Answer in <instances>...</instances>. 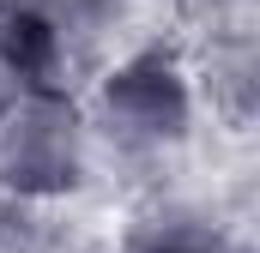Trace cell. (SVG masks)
<instances>
[{
  "mask_svg": "<svg viewBox=\"0 0 260 253\" xmlns=\"http://www.w3.org/2000/svg\"><path fill=\"white\" fill-rule=\"evenodd\" d=\"M85 126L61 91H24L0 115V181L12 193L49 199L85 181Z\"/></svg>",
  "mask_w": 260,
  "mask_h": 253,
  "instance_id": "cell-2",
  "label": "cell"
},
{
  "mask_svg": "<svg viewBox=\"0 0 260 253\" xmlns=\"http://www.w3.org/2000/svg\"><path fill=\"white\" fill-rule=\"evenodd\" d=\"M212 97L236 121H248V109H254V49H248V36H230V43L212 49Z\"/></svg>",
  "mask_w": 260,
  "mask_h": 253,
  "instance_id": "cell-3",
  "label": "cell"
},
{
  "mask_svg": "<svg viewBox=\"0 0 260 253\" xmlns=\"http://www.w3.org/2000/svg\"><path fill=\"white\" fill-rule=\"evenodd\" d=\"M200 6H212V12H230V6H242V0H200Z\"/></svg>",
  "mask_w": 260,
  "mask_h": 253,
  "instance_id": "cell-5",
  "label": "cell"
},
{
  "mask_svg": "<svg viewBox=\"0 0 260 253\" xmlns=\"http://www.w3.org/2000/svg\"><path fill=\"white\" fill-rule=\"evenodd\" d=\"M18 97H24V91H18V78L6 72V61H0V115H6V109H12Z\"/></svg>",
  "mask_w": 260,
  "mask_h": 253,
  "instance_id": "cell-4",
  "label": "cell"
},
{
  "mask_svg": "<svg viewBox=\"0 0 260 253\" xmlns=\"http://www.w3.org/2000/svg\"><path fill=\"white\" fill-rule=\"evenodd\" d=\"M91 115H97V133L115 151L151 157V151H170V145L188 139V126H194V85H188L176 55L139 49L121 66H109V78L97 85Z\"/></svg>",
  "mask_w": 260,
  "mask_h": 253,
  "instance_id": "cell-1",
  "label": "cell"
}]
</instances>
